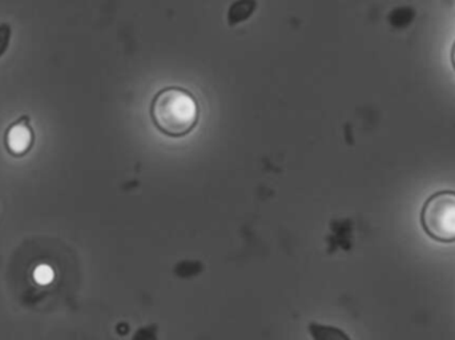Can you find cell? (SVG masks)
<instances>
[{"mask_svg":"<svg viewBox=\"0 0 455 340\" xmlns=\"http://www.w3.org/2000/svg\"><path fill=\"white\" fill-rule=\"evenodd\" d=\"M151 115L163 132L181 136L196 125L199 107L196 99L186 88L168 85L154 96Z\"/></svg>","mask_w":455,"mask_h":340,"instance_id":"cell-1","label":"cell"},{"mask_svg":"<svg viewBox=\"0 0 455 340\" xmlns=\"http://www.w3.org/2000/svg\"><path fill=\"white\" fill-rule=\"evenodd\" d=\"M422 226L433 240L440 242L455 241V192L441 190L430 195L422 208Z\"/></svg>","mask_w":455,"mask_h":340,"instance_id":"cell-2","label":"cell"},{"mask_svg":"<svg viewBox=\"0 0 455 340\" xmlns=\"http://www.w3.org/2000/svg\"><path fill=\"white\" fill-rule=\"evenodd\" d=\"M36 135L28 115L16 117L4 130L3 144L8 154L15 157L26 156L34 148Z\"/></svg>","mask_w":455,"mask_h":340,"instance_id":"cell-3","label":"cell"},{"mask_svg":"<svg viewBox=\"0 0 455 340\" xmlns=\"http://www.w3.org/2000/svg\"><path fill=\"white\" fill-rule=\"evenodd\" d=\"M307 331L313 340H352L344 330L334 326L312 322L307 326Z\"/></svg>","mask_w":455,"mask_h":340,"instance_id":"cell-4","label":"cell"},{"mask_svg":"<svg viewBox=\"0 0 455 340\" xmlns=\"http://www.w3.org/2000/svg\"><path fill=\"white\" fill-rule=\"evenodd\" d=\"M11 37H12V26L8 21H0V56L4 55L5 51L10 47Z\"/></svg>","mask_w":455,"mask_h":340,"instance_id":"cell-5","label":"cell"},{"mask_svg":"<svg viewBox=\"0 0 455 340\" xmlns=\"http://www.w3.org/2000/svg\"><path fill=\"white\" fill-rule=\"evenodd\" d=\"M132 340H157V330L155 326L139 328Z\"/></svg>","mask_w":455,"mask_h":340,"instance_id":"cell-6","label":"cell"},{"mask_svg":"<svg viewBox=\"0 0 455 340\" xmlns=\"http://www.w3.org/2000/svg\"><path fill=\"white\" fill-rule=\"evenodd\" d=\"M451 63H453V67L455 69V42L453 47H451Z\"/></svg>","mask_w":455,"mask_h":340,"instance_id":"cell-7","label":"cell"}]
</instances>
